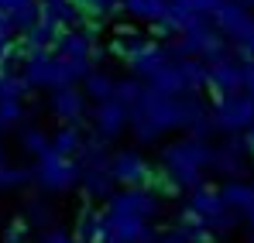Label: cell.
I'll return each mask as SVG.
<instances>
[{"label":"cell","mask_w":254,"mask_h":243,"mask_svg":"<svg viewBox=\"0 0 254 243\" xmlns=\"http://www.w3.org/2000/svg\"><path fill=\"white\" fill-rule=\"evenodd\" d=\"M93 130H96V137L107 141V144L117 141V137L127 130V106L117 103V99L96 103V110H93Z\"/></svg>","instance_id":"8"},{"label":"cell","mask_w":254,"mask_h":243,"mask_svg":"<svg viewBox=\"0 0 254 243\" xmlns=\"http://www.w3.org/2000/svg\"><path fill=\"white\" fill-rule=\"evenodd\" d=\"M206 86H210L216 96H234V93H244V62L237 58H220L210 62V72H206Z\"/></svg>","instance_id":"6"},{"label":"cell","mask_w":254,"mask_h":243,"mask_svg":"<svg viewBox=\"0 0 254 243\" xmlns=\"http://www.w3.org/2000/svg\"><path fill=\"white\" fill-rule=\"evenodd\" d=\"M21 3H28V0H0L3 10H14V7H21Z\"/></svg>","instance_id":"24"},{"label":"cell","mask_w":254,"mask_h":243,"mask_svg":"<svg viewBox=\"0 0 254 243\" xmlns=\"http://www.w3.org/2000/svg\"><path fill=\"white\" fill-rule=\"evenodd\" d=\"M35 178H38V189L48 195H62L69 192L76 182H79V164L65 154H55L45 147L38 154V168H35Z\"/></svg>","instance_id":"1"},{"label":"cell","mask_w":254,"mask_h":243,"mask_svg":"<svg viewBox=\"0 0 254 243\" xmlns=\"http://www.w3.org/2000/svg\"><path fill=\"white\" fill-rule=\"evenodd\" d=\"M24 233H28V223H24V226H21V223H17V226H10L7 243H21V240H24Z\"/></svg>","instance_id":"22"},{"label":"cell","mask_w":254,"mask_h":243,"mask_svg":"<svg viewBox=\"0 0 254 243\" xmlns=\"http://www.w3.org/2000/svg\"><path fill=\"white\" fill-rule=\"evenodd\" d=\"M52 117L62 123H76L86 117V93L79 86H59L52 89V103H48Z\"/></svg>","instance_id":"9"},{"label":"cell","mask_w":254,"mask_h":243,"mask_svg":"<svg viewBox=\"0 0 254 243\" xmlns=\"http://www.w3.org/2000/svg\"><path fill=\"white\" fill-rule=\"evenodd\" d=\"M210 154H213L210 144L189 134V137L175 141V144H169L162 151V164L165 168H196V171H206L210 168Z\"/></svg>","instance_id":"5"},{"label":"cell","mask_w":254,"mask_h":243,"mask_svg":"<svg viewBox=\"0 0 254 243\" xmlns=\"http://www.w3.org/2000/svg\"><path fill=\"white\" fill-rule=\"evenodd\" d=\"M114 86H117V82L110 79L107 72L89 69V72H86V79H83V93H86V99L103 103V99H114Z\"/></svg>","instance_id":"13"},{"label":"cell","mask_w":254,"mask_h":243,"mask_svg":"<svg viewBox=\"0 0 254 243\" xmlns=\"http://www.w3.org/2000/svg\"><path fill=\"white\" fill-rule=\"evenodd\" d=\"M17 117H21V103L10 99V96H3V103H0V120L10 123V120H17Z\"/></svg>","instance_id":"17"},{"label":"cell","mask_w":254,"mask_h":243,"mask_svg":"<svg viewBox=\"0 0 254 243\" xmlns=\"http://www.w3.org/2000/svg\"><path fill=\"white\" fill-rule=\"evenodd\" d=\"M107 226L114 233L117 243H151L155 240V230L148 219H134V216H107Z\"/></svg>","instance_id":"10"},{"label":"cell","mask_w":254,"mask_h":243,"mask_svg":"<svg viewBox=\"0 0 254 243\" xmlns=\"http://www.w3.org/2000/svg\"><path fill=\"white\" fill-rule=\"evenodd\" d=\"M237 3H241V7H254V0H237Z\"/></svg>","instance_id":"25"},{"label":"cell","mask_w":254,"mask_h":243,"mask_svg":"<svg viewBox=\"0 0 254 243\" xmlns=\"http://www.w3.org/2000/svg\"><path fill=\"white\" fill-rule=\"evenodd\" d=\"M124 10L130 14V17H137V21L155 24V21H162V17H165L169 0H124Z\"/></svg>","instance_id":"14"},{"label":"cell","mask_w":254,"mask_h":243,"mask_svg":"<svg viewBox=\"0 0 254 243\" xmlns=\"http://www.w3.org/2000/svg\"><path fill=\"white\" fill-rule=\"evenodd\" d=\"M28 178H31V171H24V168H3L0 171V189H17Z\"/></svg>","instance_id":"16"},{"label":"cell","mask_w":254,"mask_h":243,"mask_svg":"<svg viewBox=\"0 0 254 243\" xmlns=\"http://www.w3.org/2000/svg\"><path fill=\"white\" fill-rule=\"evenodd\" d=\"M24 82L28 86H38V89H59V86H65L59 55H52V51L31 55L28 58V69H24Z\"/></svg>","instance_id":"7"},{"label":"cell","mask_w":254,"mask_h":243,"mask_svg":"<svg viewBox=\"0 0 254 243\" xmlns=\"http://www.w3.org/2000/svg\"><path fill=\"white\" fill-rule=\"evenodd\" d=\"M244 62V58H241ZM244 93L254 99V62H244Z\"/></svg>","instance_id":"19"},{"label":"cell","mask_w":254,"mask_h":243,"mask_svg":"<svg viewBox=\"0 0 254 243\" xmlns=\"http://www.w3.org/2000/svg\"><path fill=\"white\" fill-rule=\"evenodd\" d=\"M21 144L31 151V154H42L45 147H48V137H45L42 130H35V127H28L24 134H21Z\"/></svg>","instance_id":"15"},{"label":"cell","mask_w":254,"mask_h":243,"mask_svg":"<svg viewBox=\"0 0 254 243\" xmlns=\"http://www.w3.org/2000/svg\"><path fill=\"white\" fill-rule=\"evenodd\" d=\"M241 141H244V151H248V158L254 161V123L248 127V130H244V134H241Z\"/></svg>","instance_id":"20"},{"label":"cell","mask_w":254,"mask_h":243,"mask_svg":"<svg viewBox=\"0 0 254 243\" xmlns=\"http://www.w3.org/2000/svg\"><path fill=\"white\" fill-rule=\"evenodd\" d=\"M76 185H83V192L89 199H103V202H107V195L114 192V178H110L107 168H83Z\"/></svg>","instance_id":"11"},{"label":"cell","mask_w":254,"mask_h":243,"mask_svg":"<svg viewBox=\"0 0 254 243\" xmlns=\"http://www.w3.org/2000/svg\"><path fill=\"white\" fill-rule=\"evenodd\" d=\"M79 144H83V134H79V127H72V123L59 127V130L48 137V151L65 154V158H72V154L79 151Z\"/></svg>","instance_id":"12"},{"label":"cell","mask_w":254,"mask_h":243,"mask_svg":"<svg viewBox=\"0 0 254 243\" xmlns=\"http://www.w3.org/2000/svg\"><path fill=\"white\" fill-rule=\"evenodd\" d=\"M162 212V199H158V192H151V189H121V192H110L107 195V209H103V216H134V219H155Z\"/></svg>","instance_id":"2"},{"label":"cell","mask_w":254,"mask_h":243,"mask_svg":"<svg viewBox=\"0 0 254 243\" xmlns=\"http://www.w3.org/2000/svg\"><path fill=\"white\" fill-rule=\"evenodd\" d=\"M254 123V103L251 96H220L216 99V110H213V127L223 130V134H244Z\"/></svg>","instance_id":"3"},{"label":"cell","mask_w":254,"mask_h":243,"mask_svg":"<svg viewBox=\"0 0 254 243\" xmlns=\"http://www.w3.org/2000/svg\"><path fill=\"white\" fill-rule=\"evenodd\" d=\"M76 243H86V240H76Z\"/></svg>","instance_id":"26"},{"label":"cell","mask_w":254,"mask_h":243,"mask_svg":"<svg viewBox=\"0 0 254 243\" xmlns=\"http://www.w3.org/2000/svg\"><path fill=\"white\" fill-rule=\"evenodd\" d=\"M31 223H42V226L48 223V209H45L42 202H35V205H31Z\"/></svg>","instance_id":"21"},{"label":"cell","mask_w":254,"mask_h":243,"mask_svg":"<svg viewBox=\"0 0 254 243\" xmlns=\"http://www.w3.org/2000/svg\"><path fill=\"white\" fill-rule=\"evenodd\" d=\"M241 219H248V223H251V230H254V199L241 209Z\"/></svg>","instance_id":"23"},{"label":"cell","mask_w":254,"mask_h":243,"mask_svg":"<svg viewBox=\"0 0 254 243\" xmlns=\"http://www.w3.org/2000/svg\"><path fill=\"white\" fill-rule=\"evenodd\" d=\"M107 171L124 189H144L148 178H151V171H155V164L148 161L144 154H137V151H117V154H110Z\"/></svg>","instance_id":"4"},{"label":"cell","mask_w":254,"mask_h":243,"mask_svg":"<svg viewBox=\"0 0 254 243\" xmlns=\"http://www.w3.org/2000/svg\"><path fill=\"white\" fill-rule=\"evenodd\" d=\"M42 243H76V240H72L69 233H62V230H55V226H52V230L42 237Z\"/></svg>","instance_id":"18"}]
</instances>
